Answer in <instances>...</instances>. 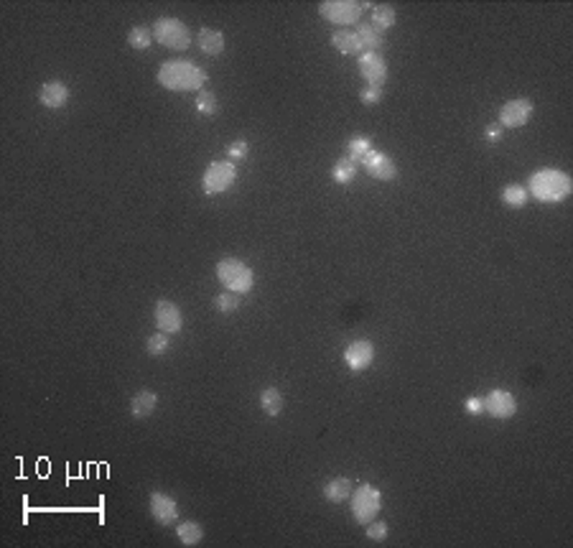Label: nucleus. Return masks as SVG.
<instances>
[{
  "instance_id": "nucleus-6",
  "label": "nucleus",
  "mask_w": 573,
  "mask_h": 548,
  "mask_svg": "<svg viewBox=\"0 0 573 548\" xmlns=\"http://www.w3.org/2000/svg\"><path fill=\"white\" fill-rule=\"evenodd\" d=\"M380 507H382V495L375 485H360L352 492V515L360 525L377 518Z\"/></svg>"
},
{
  "instance_id": "nucleus-32",
  "label": "nucleus",
  "mask_w": 573,
  "mask_h": 548,
  "mask_svg": "<svg viewBox=\"0 0 573 548\" xmlns=\"http://www.w3.org/2000/svg\"><path fill=\"white\" fill-rule=\"evenodd\" d=\"M382 87H375V85H365V90L360 92V100L362 105H377L382 100Z\"/></svg>"
},
{
  "instance_id": "nucleus-26",
  "label": "nucleus",
  "mask_w": 573,
  "mask_h": 548,
  "mask_svg": "<svg viewBox=\"0 0 573 548\" xmlns=\"http://www.w3.org/2000/svg\"><path fill=\"white\" fill-rule=\"evenodd\" d=\"M397 16L390 6H373V26L377 31H390L395 26Z\"/></svg>"
},
{
  "instance_id": "nucleus-21",
  "label": "nucleus",
  "mask_w": 573,
  "mask_h": 548,
  "mask_svg": "<svg viewBox=\"0 0 573 548\" xmlns=\"http://www.w3.org/2000/svg\"><path fill=\"white\" fill-rule=\"evenodd\" d=\"M260 409L265 416H270V418H275V416L283 411V396L278 388H265L260 393Z\"/></svg>"
},
{
  "instance_id": "nucleus-7",
  "label": "nucleus",
  "mask_w": 573,
  "mask_h": 548,
  "mask_svg": "<svg viewBox=\"0 0 573 548\" xmlns=\"http://www.w3.org/2000/svg\"><path fill=\"white\" fill-rule=\"evenodd\" d=\"M318 13H321L323 21L336 26H349L357 23L362 16V3H354V0H323L318 6Z\"/></svg>"
},
{
  "instance_id": "nucleus-9",
  "label": "nucleus",
  "mask_w": 573,
  "mask_h": 548,
  "mask_svg": "<svg viewBox=\"0 0 573 548\" xmlns=\"http://www.w3.org/2000/svg\"><path fill=\"white\" fill-rule=\"evenodd\" d=\"M484 411L487 413H492L494 418L500 421H507L513 418L515 413H518V398L513 396V393H507V390H492L487 398H484Z\"/></svg>"
},
{
  "instance_id": "nucleus-24",
  "label": "nucleus",
  "mask_w": 573,
  "mask_h": 548,
  "mask_svg": "<svg viewBox=\"0 0 573 548\" xmlns=\"http://www.w3.org/2000/svg\"><path fill=\"white\" fill-rule=\"evenodd\" d=\"M176 533H178V541H181L183 546H196V543H201V538H204V528H201L199 523H194V520H183V523H178Z\"/></svg>"
},
{
  "instance_id": "nucleus-31",
  "label": "nucleus",
  "mask_w": 573,
  "mask_h": 548,
  "mask_svg": "<svg viewBox=\"0 0 573 548\" xmlns=\"http://www.w3.org/2000/svg\"><path fill=\"white\" fill-rule=\"evenodd\" d=\"M367 538L375 543H382L385 538H387V525H385L382 520H370V523H367Z\"/></svg>"
},
{
  "instance_id": "nucleus-1",
  "label": "nucleus",
  "mask_w": 573,
  "mask_h": 548,
  "mask_svg": "<svg viewBox=\"0 0 573 548\" xmlns=\"http://www.w3.org/2000/svg\"><path fill=\"white\" fill-rule=\"evenodd\" d=\"M156 80L168 92H201L207 85V72L189 59H168L161 64Z\"/></svg>"
},
{
  "instance_id": "nucleus-25",
  "label": "nucleus",
  "mask_w": 573,
  "mask_h": 548,
  "mask_svg": "<svg viewBox=\"0 0 573 548\" xmlns=\"http://www.w3.org/2000/svg\"><path fill=\"white\" fill-rule=\"evenodd\" d=\"M354 176H357V164H352L347 156L331 166V179H334L336 184H352Z\"/></svg>"
},
{
  "instance_id": "nucleus-17",
  "label": "nucleus",
  "mask_w": 573,
  "mask_h": 548,
  "mask_svg": "<svg viewBox=\"0 0 573 548\" xmlns=\"http://www.w3.org/2000/svg\"><path fill=\"white\" fill-rule=\"evenodd\" d=\"M196 43L207 56H220L225 51V36L217 28H201L199 36H196Z\"/></svg>"
},
{
  "instance_id": "nucleus-12",
  "label": "nucleus",
  "mask_w": 573,
  "mask_h": 548,
  "mask_svg": "<svg viewBox=\"0 0 573 548\" xmlns=\"http://www.w3.org/2000/svg\"><path fill=\"white\" fill-rule=\"evenodd\" d=\"M367 169V174L373 179H377V181H392V179L397 176V166L392 159H387L385 153H377V151H370L367 153V159L362 161Z\"/></svg>"
},
{
  "instance_id": "nucleus-29",
  "label": "nucleus",
  "mask_w": 573,
  "mask_h": 548,
  "mask_svg": "<svg viewBox=\"0 0 573 548\" xmlns=\"http://www.w3.org/2000/svg\"><path fill=\"white\" fill-rule=\"evenodd\" d=\"M214 309L222 311V314H232V311L240 309V293L235 291H225L214 299Z\"/></svg>"
},
{
  "instance_id": "nucleus-34",
  "label": "nucleus",
  "mask_w": 573,
  "mask_h": 548,
  "mask_svg": "<svg viewBox=\"0 0 573 548\" xmlns=\"http://www.w3.org/2000/svg\"><path fill=\"white\" fill-rule=\"evenodd\" d=\"M464 411H466V413H471V416H482L484 413V398H476V396L466 398V403H464Z\"/></svg>"
},
{
  "instance_id": "nucleus-18",
  "label": "nucleus",
  "mask_w": 573,
  "mask_h": 548,
  "mask_svg": "<svg viewBox=\"0 0 573 548\" xmlns=\"http://www.w3.org/2000/svg\"><path fill=\"white\" fill-rule=\"evenodd\" d=\"M357 38H360L362 43V51H370V54H377V49H382L385 46V36L382 31H377L373 23H360L357 26Z\"/></svg>"
},
{
  "instance_id": "nucleus-35",
  "label": "nucleus",
  "mask_w": 573,
  "mask_h": 548,
  "mask_svg": "<svg viewBox=\"0 0 573 548\" xmlns=\"http://www.w3.org/2000/svg\"><path fill=\"white\" fill-rule=\"evenodd\" d=\"M502 125H487V130H484V138L489 140V143H500L502 140Z\"/></svg>"
},
{
  "instance_id": "nucleus-16",
  "label": "nucleus",
  "mask_w": 573,
  "mask_h": 548,
  "mask_svg": "<svg viewBox=\"0 0 573 548\" xmlns=\"http://www.w3.org/2000/svg\"><path fill=\"white\" fill-rule=\"evenodd\" d=\"M156 403H159V396L153 390H138L130 401V413H133V418L143 421L156 411Z\"/></svg>"
},
{
  "instance_id": "nucleus-10",
  "label": "nucleus",
  "mask_w": 573,
  "mask_h": 548,
  "mask_svg": "<svg viewBox=\"0 0 573 548\" xmlns=\"http://www.w3.org/2000/svg\"><path fill=\"white\" fill-rule=\"evenodd\" d=\"M375 362V344L367 339H357L352 342L347 349H344V365L352 372H362Z\"/></svg>"
},
{
  "instance_id": "nucleus-23",
  "label": "nucleus",
  "mask_w": 573,
  "mask_h": 548,
  "mask_svg": "<svg viewBox=\"0 0 573 548\" xmlns=\"http://www.w3.org/2000/svg\"><path fill=\"white\" fill-rule=\"evenodd\" d=\"M370 151H373V140L367 138V135H357V138H352L347 143V159L352 164H362Z\"/></svg>"
},
{
  "instance_id": "nucleus-28",
  "label": "nucleus",
  "mask_w": 573,
  "mask_h": 548,
  "mask_svg": "<svg viewBox=\"0 0 573 548\" xmlns=\"http://www.w3.org/2000/svg\"><path fill=\"white\" fill-rule=\"evenodd\" d=\"M168 347H171V339H168V334H164V332L148 337V342H146V352L151 354V357H161V354L168 352Z\"/></svg>"
},
{
  "instance_id": "nucleus-4",
  "label": "nucleus",
  "mask_w": 573,
  "mask_h": 548,
  "mask_svg": "<svg viewBox=\"0 0 573 548\" xmlns=\"http://www.w3.org/2000/svg\"><path fill=\"white\" fill-rule=\"evenodd\" d=\"M153 41L171 51H186L191 43V33L186 23L178 19H159L153 23Z\"/></svg>"
},
{
  "instance_id": "nucleus-14",
  "label": "nucleus",
  "mask_w": 573,
  "mask_h": 548,
  "mask_svg": "<svg viewBox=\"0 0 573 548\" xmlns=\"http://www.w3.org/2000/svg\"><path fill=\"white\" fill-rule=\"evenodd\" d=\"M38 102L49 110H59L69 102V87L59 80L43 82L41 90H38Z\"/></svg>"
},
{
  "instance_id": "nucleus-3",
  "label": "nucleus",
  "mask_w": 573,
  "mask_h": 548,
  "mask_svg": "<svg viewBox=\"0 0 573 548\" xmlns=\"http://www.w3.org/2000/svg\"><path fill=\"white\" fill-rule=\"evenodd\" d=\"M217 278L225 286V291L235 293H250L252 283H255V273L247 263L237 260V258H222L217 263Z\"/></svg>"
},
{
  "instance_id": "nucleus-11",
  "label": "nucleus",
  "mask_w": 573,
  "mask_h": 548,
  "mask_svg": "<svg viewBox=\"0 0 573 548\" xmlns=\"http://www.w3.org/2000/svg\"><path fill=\"white\" fill-rule=\"evenodd\" d=\"M153 317H156V327H159V332H164V334H176V332H181V327H183L181 309H178L173 301L161 299L159 304H156Z\"/></svg>"
},
{
  "instance_id": "nucleus-2",
  "label": "nucleus",
  "mask_w": 573,
  "mask_h": 548,
  "mask_svg": "<svg viewBox=\"0 0 573 548\" xmlns=\"http://www.w3.org/2000/svg\"><path fill=\"white\" fill-rule=\"evenodd\" d=\"M571 189H573V184L568 174H563V171H558V169H540L530 176V189H528V194H532L537 201L550 204V201L568 199Z\"/></svg>"
},
{
  "instance_id": "nucleus-22",
  "label": "nucleus",
  "mask_w": 573,
  "mask_h": 548,
  "mask_svg": "<svg viewBox=\"0 0 573 548\" xmlns=\"http://www.w3.org/2000/svg\"><path fill=\"white\" fill-rule=\"evenodd\" d=\"M528 199H530V194H528V189L520 186V184H507L505 189H502V201H505V207H510V209H523L525 204H528Z\"/></svg>"
},
{
  "instance_id": "nucleus-19",
  "label": "nucleus",
  "mask_w": 573,
  "mask_h": 548,
  "mask_svg": "<svg viewBox=\"0 0 573 548\" xmlns=\"http://www.w3.org/2000/svg\"><path fill=\"white\" fill-rule=\"evenodd\" d=\"M331 43H334V49L339 51V54H347V56L360 54L362 56V43H360V38H357L354 31H336L334 36H331Z\"/></svg>"
},
{
  "instance_id": "nucleus-8",
  "label": "nucleus",
  "mask_w": 573,
  "mask_h": 548,
  "mask_svg": "<svg viewBox=\"0 0 573 548\" xmlns=\"http://www.w3.org/2000/svg\"><path fill=\"white\" fill-rule=\"evenodd\" d=\"M532 102L528 98H515L502 105L500 110V125L502 128H523L532 117Z\"/></svg>"
},
{
  "instance_id": "nucleus-15",
  "label": "nucleus",
  "mask_w": 573,
  "mask_h": 548,
  "mask_svg": "<svg viewBox=\"0 0 573 548\" xmlns=\"http://www.w3.org/2000/svg\"><path fill=\"white\" fill-rule=\"evenodd\" d=\"M151 515L156 518V523L161 525H171L178 518V505L176 500L168 497L164 492H153L151 495Z\"/></svg>"
},
{
  "instance_id": "nucleus-13",
  "label": "nucleus",
  "mask_w": 573,
  "mask_h": 548,
  "mask_svg": "<svg viewBox=\"0 0 573 548\" xmlns=\"http://www.w3.org/2000/svg\"><path fill=\"white\" fill-rule=\"evenodd\" d=\"M360 74L365 77L367 85H375V87H382V82L387 80V64L380 54H365L360 56Z\"/></svg>"
},
{
  "instance_id": "nucleus-5",
  "label": "nucleus",
  "mask_w": 573,
  "mask_h": 548,
  "mask_svg": "<svg viewBox=\"0 0 573 548\" xmlns=\"http://www.w3.org/2000/svg\"><path fill=\"white\" fill-rule=\"evenodd\" d=\"M237 179V166L235 161H212L204 171V179H201V189L207 196H217L222 191H227Z\"/></svg>"
},
{
  "instance_id": "nucleus-33",
  "label": "nucleus",
  "mask_w": 573,
  "mask_h": 548,
  "mask_svg": "<svg viewBox=\"0 0 573 548\" xmlns=\"http://www.w3.org/2000/svg\"><path fill=\"white\" fill-rule=\"evenodd\" d=\"M247 153H250V143H247V140H235V143L227 148V156H230V161L245 159Z\"/></svg>"
},
{
  "instance_id": "nucleus-30",
  "label": "nucleus",
  "mask_w": 573,
  "mask_h": 548,
  "mask_svg": "<svg viewBox=\"0 0 573 548\" xmlns=\"http://www.w3.org/2000/svg\"><path fill=\"white\" fill-rule=\"evenodd\" d=\"M196 110H199L201 115H214V112H217V98H214V92H209V90L196 92Z\"/></svg>"
},
{
  "instance_id": "nucleus-20",
  "label": "nucleus",
  "mask_w": 573,
  "mask_h": 548,
  "mask_svg": "<svg viewBox=\"0 0 573 548\" xmlns=\"http://www.w3.org/2000/svg\"><path fill=\"white\" fill-rule=\"evenodd\" d=\"M352 495V482L347 477H336V480H329V485L323 488V497L329 502H344Z\"/></svg>"
},
{
  "instance_id": "nucleus-27",
  "label": "nucleus",
  "mask_w": 573,
  "mask_h": 548,
  "mask_svg": "<svg viewBox=\"0 0 573 548\" xmlns=\"http://www.w3.org/2000/svg\"><path fill=\"white\" fill-rule=\"evenodd\" d=\"M128 43L133 46V49L146 51L148 46L153 43V28H146V26H135V28H130Z\"/></svg>"
}]
</instances>
